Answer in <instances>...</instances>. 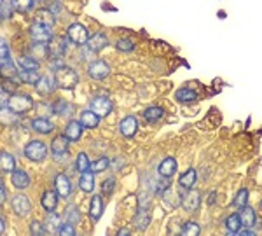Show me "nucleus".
<instances>
[{
  "instance_id": "obj_1",
  "label": "nucleus",
  "mask_w": 262,
  "mask_h": 236,
  "mask_svg": "<svg viewBox=\"0 0 262 236\" xmlns=\"http://www.w3.org/2000/svg\"><path fill=\"white\" fill-rule=\"evenodd\" d=\"M51 74L54 75L58 88H61V90H74V88L79 84V81H81L77 70H75L74 67L67 65V63H61L60 67L51 70Z\"/></svg>"
},
{
  "instance_id": "obj_2",
  "label": "nucleus",
  "mask_w": 262,
  "mask_h": 236,
  "mask_svg": "<svg viewBox=\"0 0 262 236\" xmlns=\"http://www.w3.org/2000/svg\"><path fill=\"white\" fill-rule=\"evenodd\" d=\"M33 98L28 93H12L9 95V98H7V105H2V107H9L12 112L18 114V116H23V114L30 112L33 109Z\"/></svg>"
},
{
  "instance_id": "obj_3",
  "label": "nucleus",
  "mask_w": 262,
  "mask_h": 236,
  "mask_svg": "<svg viewBox=\"0 0 262 236\" xmlns=\"http://www.w3.org/2000/svg\"><path fill=\"white\" fill-rule=\"evenodd\" d=\"M65 35L69 37V40L74 46H77V48H82V46H86L88 40H90V37H91L86 25L79 23V21H75V23H70L69 27L65 28Z\"/></svg>"
},
{
  "instance_id": "obj_4",
  "label": "nucleus",
  "mask_w": 262,
  "mask_h": 236,
  "mask_svg": "<svg viewBox=\"0 0 262 236\" xmlns=\"http://www.w3.org/2000/svg\"><path fill=\"white\" fill-rule=\"evenodd\" d=\"M23 156L32 163H42L46 158H48V145H46L42 140L33 138V140H30L23 147Z\"/></svg>"
},
{
  "instance_id": "obj_5",
  "label": "nucleus",
  "mask_w": 262,
  "mask_h": 236,
  "mask_svg": "<svg viewBox=\"0 0 262 236\" xmlns=\"http://www.w3.org/2000/svg\"><path fill=\"white\" fill-rule=\"evenodd\" d=\"M69 138L65 137V133H60L51 140V156L56 163H65L69 161Z\"/></svg>"
},
{
  "instance_id": "obj_6",
  "label": "nucleus",
  "mask_w": 262,
  "mask_h": 236,
  "mask_svg": "<svg viewBox=\"0 0 262 236\" xmlns=\"http://www.w3.org/2000/svg\"><path fill=\"white\" fill-rule=\"evenodd\" d=\"M180 206L187 213H196L201 208V192L198 189H189V191H182L180 195Z\"/></svg>"
},
{
  "instance_id": "obj_7",
  "label": "nucleus",
  "mask_w": 262,
  "mask_h": 236,
  "mask_svg": "<svg viewBox=\"0 0 262 236\" xmlns=\"http://www.w3.org/2000/svg\"><path fill=\"white\" fill-rule=\"evenodd\" d=\"M86 74L91 81H103L111 75V65L105 60H91L86 65Z\"/></svg>"
},
{
  "instance_id": "obj_8",
  "label": "nucleus",
  "mask_w": 262,
  "mask_h": 236,
  "mask_svg": "<svg viewBox=\"0 0 262 236\" xmlns=\"http://www.w3.org/2000/svg\"><path fill=\"white\" fill-rule=\"evenodd\" d=\"M28 33H30L32 42H44V44H49V42L54 39L53 27L44 25V23H37V21H33V23L30 25Z\"/></svg>"
},
{
  "instance_id": "obj_9",
  "label": "nucleus",
  "mask_w": 262,
  "mask_h": 236,
  "mask_svg": "<svg viewBox=\"0 0 262 236\" xmlns=\"http://www.w3.org/2000/svg\"><path fill=\"white\" fill-rule=\"evenodd\" d=\"M117 130H119V135L122 138L131 140V138L137 137L138 130H140V123H138V119L135 116H126V117H122V119L119 121Z\"/></svg>"
},
{
  "instance_id": "obj_10",
  "label": "nucleus",
  "mask_w": 262,
  "mask_h": 236,
  "mask_svg": "<svg viewBox=\"0 0 262 236\" xmlns=\"http://www.w3.org/2000/svg\"><path fill=\"white\" fill-rule=\"evenodd\" d=\"M69 37L67 35H54V39L49 42V53L53 60H63L69 53Z\"/></svg>"
},
{
  "instance_id": "obj_11",
  "label": "nucleus",
  "mask_w": 262,
  "mask_h": 236,
  "mask_svg": "<svg viewBox=\"0 0 262 236\" xmlns=\"http://www.w3.org/2000/svg\"><path fill=\"white\" fill-rule=\"evenodd\" d=\"M90 109L93 112H96L100 117H107L112 114V109H114V103L108 96H103V95H96L93 96L90 100Z\"/></svg>"
},
{
  "instance_id": "obj_12",
  "label": "nucleus",
  "mask_w": 262,
  "mask_h": 236,
  "mask_svg": "<svg viewBox=\"0 0 262 236\" xmlns=\"http://www.w3.org/2000/svg\"><path fill=\"white\" fill-rule=\"evenodd\" d=\"M11 208L19 219H25V217L30 216L32 203H30V200H28L27 195H21V192H18V195H14L11 198Z\"/></svg>"
},
{
  "instance_id": "obj_13",
  "label": "nucleus",
  "mask_w": 262,
  "mask_h": 236,
  "mask_svg": "<svg viewBox=\"0 0 262 236\" xmlns=\"http://www.w3.org/2000/svg\"><path fill=\"white\" fill-rule=\"evenodd\" d=\"M84 126L79 119H70L67 121L65 128H63V133H65V137L69 138L72 144H75V142H79L82 138V133H84Z\"/></svg>"
},
{
  "instance_id": "obj_14",
  "label": "nucleus",
  "mask_w": 262,
  "mask_h": 236,
  "mask_svg": "<svg viewBox=\"0 0 262 236\" xmlns=\"http://www.w3.org/2000/svg\"><path fill=\"white\" fill-rule=\"evenodd\" d=\"M54 189L63 200H69L72 196V180L67 174H56L54 175Z\"/></svg>"
},
{
  "instance_id": "obj_15",
  "label": "nucleus",
  "mask_w": 262,
  "mask_h": 236,
  "mask_svg": "<svg viewBox=\"0 0 262 236\" xmlns=\"http://www.w3.org/2000/svg\"><path fill=\"white\" fill-rule=\"evenodd\" d=\"M30 130L37 135H51L54 132V123L48 117H33L30 121Z\"/></svg>"
},
{
  "instance_id": "obj_16",
  "label": "nucleus",
  "mask_w": 262,
  "mask_h": 236,
  "mask_svg": "<svg viewBox=\"0 0 262 236\" xmlns=\"http://www.w3.org/2000/svg\"><path fill=\"white\" fill-rule=\"evenodd\" d=\"M177 168H179V163L173 156H166L164 159H161V163L158 164V174L159 177H164V179H171L173 175L177 174Z\"/></svg>"
},
{
  "instance_id": "obj_17",
  "label": "nucleus",
  "mask_w": 262,
  "mask_h": 236,
  "mask_svg": "<svg viewBox=\"0 0 262 236\" xmlns=\"http://www.w3.org/2000/svg\"><path fill=\"white\" fill-rule=\"evenodd\" d=\"M56 88H58L56 79H54L53 74H49V75H42L39 84L35 86V90L42 96H49V95H53V93L56 91Z\"/></svg>"
},
{
  "instance_id": "obj_18",
  "label": "nucleus",
  "mask_w": 262,
  "mask_h": 236,
  "mask_svg": "<svg viewBox=\"0 0 262 236\" xmlns=\"http://www.w3.org/2000/svg\"><path fill=\"white\" fill-rule=\"evenodd\" d=\"M11 182L16 189L23 191V189H28L32 185V179H30V175H28V171H25L23 168H16L11 174Z\"/></svg>"
},
{
  "instance_id": "obj_19",
  "label": "nucleus",
  "mask_w": 262,
  "mask_h": 236,
  "mask_svg": "<svg viewBox=\"0 0 262 236\" xmlns=\"http://www.w3.org/2000/svg\"><path fill=\"white\" fill-rule=\"evenodd\" d=\"M164 109L163 107H159V105H150V107H147V109H143V112H142V117H143V121H145L147 124H156V123H159V121L164 117Z\"/></svg>"
},
{
  "instance_id": "obj_20",
  "label": "nucleus",
  "mask_w": 262,
  "mask_h": 236,
  "mask_svg": "<svg viewBox=\"0 0 262 236\" xmlns=\"http://www.w3.org/2000/svg\"><path fill=\"white\" fill-rule=\"evenodd\" d=\"M88 48L91 49L93 53H100L101 49H105L108 46V35L103 32H95L93 35L90 37V40H88Z\"/></svg>"
},
{
  "instance_id": "obj_21",
  "label": "nucleus",
  "mask_w": 262,
  "mask_h": 236,
  "mask_svg": "<svg viewBox=\"0 0 262 236\" xmlns=\"http://www.w3.org/2000/svg\"><path fill=\"white\" fill-rule=\"evenodd\" d=\"M198 182V171L196 168H187L180 177H179V187L182 191H189V189H194V185Z\"/></svg>"
},
{
  "instance_id": "obj_22",
  "label": "nucleus",
  "mask_w": 262,
  "mask_h": 236,
  "mask_svg": "<svg viewBox=\"0 0 262 236\" xmlns=\"http://www.w3.org/2000/svg\"><path fill=\"white\" fill-rule=\"evenodd\" d=\"M49 111L51 114H56V116H70L74 112V105L65 98H56L54 102H51Z\"/></svg>"
},
{
  "instance_id": "obj_23",
  "label": "nucleus",
  "mask_w": 262,
  "mask_h": 236,
  "mask_svg": "<svg viewBox=\"0 0 262 236\" xmlns=\"http://www.w3.org/2000/svg\"><path fill=\"white\" fill-rule=\"evenodd\" d=\"M16 65H18L19 70H35V72L40 70V60L32 56V54H21V56H18Z\"/></svg>"
},
{
  "instance_id": "obj_24",
  "label": "nucleus",
  "mask_w": 262,
  "mask_h": 236,
  "mask_svg": "<svg viewBox=\"0 0 262 236\" xmlns=\"http://www.w3.org/2000/svg\"><path fill=\"white\" fill-rule=\"evenodd\" d=\"M100 119H101V117L96 112H93L91 109H86V111H82L81 116H79V121H81L82 126L86 130H96L100 126Z\"/></svg>"
},
{
  "instance_id": "obj_25",
  "label": "nucleus",
  "mask_w": 262,
  "mask_h": 236,
  "mask_svg": "<svg viewBox=\"0 0 262 236\" xmlns=\"http://www.w3.org/2000/svg\"><path fill=\"white\" fill-rule=\"evenodd\" d=\"M58 192H56V189L54 191H44L42 192V198H40V205H42V208L46 210V212H54L56 210V206H58Z\"/></svg>"
},
{
  "instance_id": "obj_26",
  "label": "nucleus",
  "mask_w": 262,
  "mask_h": 236,
  "mask_svg": "<svg viewBox=\"0 0 262 236\" xmlns=\"http://www.w3.org/2000/svg\"><path fill=\"white\" fill-rule=\"evenodd\" d=\"M95 177H96V174L95 171H84V174H81L79 175V189L81 191H84V192H93L95 191Z\"/></svg>"
},
{
  "instance_id": "obj_27",
  "label": "nucleus",
  "mask_w": 262,
  "mask_h": 236,
  "mask_svg": "<svg viewBox=\"0 0 262 236\" xmlns=\"http://www.w3.org/2000/svg\"><path fill=\"white\" fill-rule=\"evenodd\" d=\"M224 227H226L227 234H238V231L242 229L243 224H242V219H239V213H231L224 219Z\"/></svg>"
},
{
  "instance_id": "obj_28",
  "label": "nucleus",
  "mask_w": 262,
  "mask_h": 236,
  "mask_svg": "<svg viewBox=\"0 0 262 236\" xmlns=\"http://www.w3.org/2000/svg\"><path fill=\"white\" fill-rule=\"evenodd\" d=\"M175 100L179 103H184V105L192 103L198 100V93L194 91L192 88H180V90L175 91Z\"/></svg>"
},
{
  "instance_id": "obj_29",
  "label": "nucleus",
  "mask_w": 262,
  "mask_h": 236,
  "mask_svg": "<svg viewBox=\"0 0 262 236\" xmlns=\"http://www.w3.org/2000/svg\"><path fill=\"white\" fill-rule=\"evenodd\" d=\"M239 219H242V224L245 227L257 226V213H255V210L248 205L243 206V208H239Z\"/></svg>"
},
{
  "instance_id": "obj_30",
  "label": "nucleus",
  "mask_w": 262,
  "mask_h": 236,
  "mask_svg": "<svg viewBox=\"0 0 262 236\" xmlns=\"http://www.w3.org/2000/svg\"><path fill=\"white\" fill-rule=\"evenodd\" d=\"M149 224H150V212L149 210L138 208L137 216L133 219V226L137 227L138 231H145L147 227H149Z\"/></svg>"
},
{
  "instance_id": "obj_31",
  "label": "nucleus",
  "mask_w": 262,
  "mask_h": 236,
  "mask_svg": "<svg viewBox=\"0 0 262 236\" xmlns=\"http://www.w3.org/2000/svg\"><path fill=\"white\" fill-rule=\"evenodd\" d=\"M16 77H18V81L21 84H28V86H37L42 75H39V72H35V70H19Z\"/></svg>"
},
{
  "instance_id": "obj_32",
  "label": "nucleus",
  "mask_w": 262,
  "mask_h": 236,
  "mask_svg": "<svg viewBox=\"0 0 262 236\" xmlns=\"http://www.w3.org/2000/svg\"><path fill=\"white\" fill-rule=\"evenodd\" d=\"M103 213V201H101L100 195H95L91 198V203H90V217L93 222H96Z\"/></svg>"
},
{
  "instance_id": "obj_33",
  "label": "nucleus",
  "mask_w": 262,
  "mask_h": 236,
  "mask_svg": "<svg viewBox=\"0 0 262 236\" xmlns=\"http://www.w3.org/2000/svg\"><path fill=\"white\" fill-rule=\"evenodd\" d=\"M33 21H37V23H44V25H49V27H54V23H56V16L51 12L48 7H42L35 12V16H33Z\"/></svg>"
},
{
  "instance_id": "obj_34",
  "label": "nucleus",
  "mask_w": 262,
  "mask_h": 236,
  "mask_svg": "<svg viewBox=\"0 0 262 236\" xmlns=\"http://www.w3.org/2000/svg\"><path fill=\"white\" fill-rule=\"evenodd\" d=\"M0 168L4 174H12L16 170V158L9 151H2V161H0Z\"/></svg>"
},
{
  "instance_id": "obj_35",
  "label": "nucleus",
  "mask_w": 262,
  "mask_h": 236,
  "mask_svg": "<svg viewBox=\"0 0 262 236\" xmlns=\"http://www.w3.org/2000/svg\"><path fill=\"white\" fill-rule=\"evenodd\" d=\"M170 187H171V180L161 177V179L154 180V184H152V195L163 196V195H166V192L170 191Z\"/></svg>"
},
{
  "instance_id": "obj_36",
  "label": "nucleus",
  "mask_w": 262,
  "mask_h": 236,
  "mask_svg": "<svg viewBox=\"0 0 262 236\" xmlns=\"http://www.w3.org/2000/svg\"><path fill=\"white\" fill-rule=\"evenodd\" d=\"M63 217H65V222H70L74 226H77L81 222V212H79V208L75 205L67 206L65 212H63Z\"/></svg>"
},
{
  "instance_id": "obj_37",
  "label": "nucleus",
  "mask_w": 262,
  "mask_h": 236,
  "mask_svg": "<svg viewBox=\"0 0 262 236\" xmlns=\"http://www.w3.org/2000/svg\"><path fill=\"white\" fill-rule=\"evenodd\" d=\"M30 51H32V56L51 58L49 44H44V42H32V44H30Z\"/></svg>"
},
{
  "instance_id": "obj_38",
  "label": "nucleus",
  "mask_w": 262,
  "mask_h": 236,
  "mask_svg": "<svg viewBox=\"0 0 262 236\" xmlns=\"http://www.w3.org/2000/svg\"><path fill=\"white\" fill-rule=\"evenodd\" d=\"M248 198H250V191H248L247 187H242L234 195V200H232V206H234V208H243V206L248 205Z\"/></svg>"
},
{
  "instance_id": "obj_39",
  "label": "nucleus",
  "mask_w": 262,
  "mask_h": 236,
  "mask_svg": "<svg viewBox=\"0 0 262 236\" xmlns=\"http://www.w3.org/2000/svg\"><path fill=\"white\" fill-rule=\"evenodd\" d=\"M75 170H77L79 174H84V171L91 170V161L86 153H79L75 156Z\"/></svg>"
},
{
  "instance_id": "obj_40",
  "label": "nucleus",
  "mask_w": 262,
  "mask_h": 236,
  "mask_svg": "<svg viewBox=\"0 0 262 236\" xmlns=\"http://www.w3.org/2000/svg\"><path fill=\"white\" fill-rule=\"evenodd\" d=\"M111 159L107 158V156H101V158L95 159V161L91 163V171H95L96 175L98 174H103L105 170H108L111 168Z\"/></svg>"
},
{
  "instance_id": "obj_41",
  "label": "nucleus",
  "mask_w": 262,
  "mask_h": 236,
  "mask_svg": "<svg viewBox=\"0 0 262 236\" xmlns=\"http://www.w3.org/2000/svg\"><path fill=\"white\" fill-rule=\"evenodd\" d=\"M116 49L119 53H126V54H129V53H133L135 49H137V44H135L131 39H126V37H122V39H117L116 40Z\"/></svg>"
},
{
  "instance_id": "obj_42",
  "label": "nucleus",
  "mask_w": 262,
  "mask_h": 236,
  "mask_svg": "<svg viewBox=\"0 0 262 236\" xmlns=\"http://www.w3.org/2000/svg\"><path fill=\"white\" fill-rule=\"evenodd\" d=\"M200 233H201V227L196 221H187L180 229L182 236H198Z\"/></svg>"
},
{
  "instance_id": "obj_43",
  "label": "nucleus",
  "mask_w": 262,
  "mask_h": 236,
  "mask_svg": "<svg viewBox=\"0 0 262 236\" xmlns=\"http://www.w3.org/2000/svg\"><path fill=\"white\" fill-rule=\"evenodd\" d=\"M33 0H12V7H14L16 12L19 14H27L33 9Z\"/></svg>"
},
{
  "instance_id": "obj_44",
  "label": "nucleus",
  "mask_w": 262,
  "mask_h": 236,
  "mask_svg": "<svg viewBox=\"0 0 262 236\" xmlns=\"http://www.w3.org/2000/svg\"><path fill=\"white\" fill-rule=\"evenodd\" d=\"M114 191H116V177L111 175L101 182V195L111 198L114 195Z\"/></svg>"
},
{
  "instance_id": "obj_45",
  "label": "nucleus",
  "mask_w": 262,
  "mask_h": 236,
  "mask_svg": "<svg viewBox=\"0 0 262 236\" xmlns=\"http://www.w3.org/2000/svg\"><path fill=\"white\" fill-rule=\"evenodd\" d=\"M152 206V192H140L137 196V208H143V210H150Z\"/></svg>"
},
{
  "instance_id": "obj_46",
  "label": "nucleus",
  "mask_w": 262,
  "mask_h": 236,
  "mask_svg": "<svg viewBox=\"0 0 262 236\" xmlns=\"http://www.w3.org/2000/svg\"><path fill=\"white\" fill-rule=\"evenodd\" d=\"M0 6H2V21H6L9 16L14 12V7H12V0H0Z\"/></svg>"
},
{
  "instance_id": "obj_47",
  "label": "nucleus",
  "mask_w": 262,
  "mask_h": 236,
  "mask_svg": "<svg viewBox=\"0 0 262 236\" xmlns=\"http://www.w3.org/2000/svg\"><path fill=\"white\" fill-rule=\"evenodd\" d=\"M58 234L60 236H75L77 234V231H75V227H74V224H70V222H63V224L60 226V229L56 231Z\"/></svg>"
},
{
  "instance_id": "obj_48",
  "label": "nucleus",
  "mask_w": 262,
  "mask_h": 236,
  "mask_svg": "<svg viewBox=\"0 0 262 236\" xmlns=\"http://www.w3.org/2000/svg\"><path fill=\"white\" fill-rule=\"evenodd\" d=\"M46 222L53 227L54 231H58L60 229V226H61V221H60V216L58 213H54V212H48V219H46Z\"/></svg>"
},
{
  "instance_id": "obj_49",
  "label": "nucleus",
  "mask_w": 262,
  "mask_h": 236,
  "mask_svg": "<svg viewBox=\"0 0 262 236\" xmlns=\"http://www.w3.org/2000/svg\"><path fill=\"white\" fill-rule=\"evenodd\" d=\"M30 233H32L33 236L48 234V229H46L44 224H42L40 221H32V224H30Z\"/></svg>"
},
{
  "instance_id": "obj_50",
  "label": "nucleus",
  "mask_w": 262,
  "mask_h": 236,
  "mask_svg": "<svg viewBox=\"0 0 262 236\" xmlns=\"http://www.w3.org/2000/svg\"><path fill=\"white\" fill-rule=\"evenodd\" d=\"M48 9L58 18V16L61 14V11H63V2H61V0H51V2L48 4Z\"/></svg>"
},
{
  "instance_id": "obj_51",
  "label": "nucleus",
  "mask_w": 262,
  "mask_h": 236,
  "mask_svg": "<svg viewBox=\"0 0 262 236\" xmlns=\"http://www.w3.org/2000/svg\"><path fill=\"white\" fill-rule=\"evenodd\" d=\"M11 49H9V44H7L6 39H2V58H0V63H6V61H11Z\"/></svg>"
},
{
  "instance_id": "obj_52",
  "label": "nucleus",
  "mask_w": 262,
  "mask_h": 236,
  "mask_svg": "<svg viewBox=\"0 0 262 236\" xmlns=\"http://www.w3.org/2000/svg\"><path fill=\"white\" fill-rule=\"evenodd\" d=\"M111 166H112L116 171H121V170H122V166H124V159H122L121 156H117V158L111 163Z\"/></svg>"
},
{
  "instance_id": "obj_53",
  "label": "nucleus",
  "mask_w": 262,
  "mask_h": 236,
  "mask_svg": "<svg viewBox=\"0 0 262 236\" xmlns=\"http://www.w3.org/2000/svg\"><path fill=\"white\" fill-rule=\"evenodd\" d=\"M215 201H217V191H210V192H208V200H206V203H208V205H213Z\"/></svg>"
},
{
  "instance_id": "obj_54",
  "label": "nucleus",
  "mask_w": 262,
  "mask_h": 236,
  "mask_svg": "<svg viewBox=\"0 0 262 236\" xmlns=\"http://www.w3.org/2000/svg\"><path fill=\"white\" fill-rule=\"evenodd\" d=\"M0 191H2V196H0V200H2V203H6L7 200V189H6V184H0Z\"/></svg>"
},
{
  "instance_id": "obj_55",
  "label": "nucleus",
  "mask_w": 262,
  "mask_h": 236,
  "mask_svg": "<svg viewBox=\"0 0 262 236\" xmlns=\"http://www.w3.org/2000/svg\"><path fill=\"white\" fill-rule=\"evenodd\" d=\"M6 224H7V221H6V216H2V233H6Z\"/></svg>"
},
{
  "instance_id": "obj_56",
  "label": "nucleus",
  "mask_w": 262,
  "mask_h": 236,
  "mask_svg": "<svg viewBox=\"0 0 262 236\" xmlns=\"http://www.w3.org/2000/svg\"><path fill=\"white\" fill-rule=\"evenodd\" d=\"M122 234L128 236V234H129V231H128V229H119V231H117V236H122Z\"/></svg>"
},
{
  "instance_id": "obj_57",
  "label": "nucleus",
  "mask_w": 262,
  "mask_h": 236,
  "mask_svg": "<svg viewBox=\"0 0 262 236\" xmlns=\"http://www.w3.org/2000/svg\"><path fill=\"white\" fill-rule=\"evenodd\" d=\"M259 210L262 212V198H260V201H259Z\"/></svg>"
},
{
  "instance_id": "obj_58",
  "label": "nucleus",
  "mask_w": 262,
  "mask_h": 236,
  "mask_svg": "<svg viewBox=\"0 0 262 236\" xmlns=\"http://www.w3.org/2000/svg\"><path fill=\"white\" fill-rule=\"evenodd\" d=\"M33 2H35V4H42L44 0H33Z\"/></svg>"
}]
</instances>
